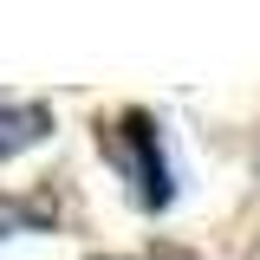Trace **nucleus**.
<instances>
[{
    "mask_svg": "<svg viewBox=\"0 0 260 260\" xmlns=\"http://www.w3.org/2000/svg\"><path fill=\"white\" fill-rule=\"evenodd\" d=\"M20 221H26V208H20V202H0V241H7Z\"/></svg>",
    "mask_w": 260,
    "mask_h": 260,
    "instance_id": "1",
    "label": "nucleus"
}]
</instances>
